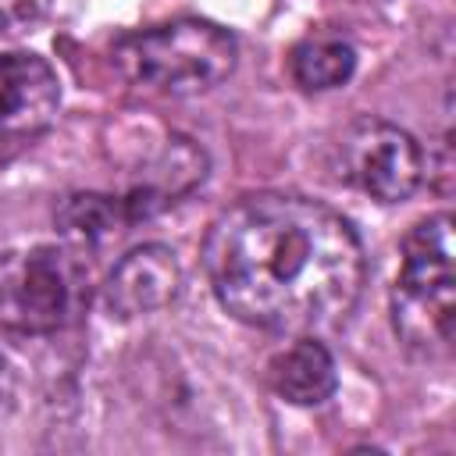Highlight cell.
<instances>
[{
  "mask_svg": "<svg viewBox=\"0 0 456 456\" xmlns=\"http://www.w3.org/2000/svg\"><path fill=\"white\" fill-rule=\"evenodd\" d=\"M57 228L82 246H103L135 228L121 192H71L57 207Z\"/></svg>",
  "mask_w": 456,
  "mask_h": 456,
  "instance_id": "cell-11",
  "label": "cell"
},
{
  "mask_svg": "<svg viewBox=\"0 0 456 456\" xmlns=\"http://www.w3.org/2000/svg\"><path fill=\"white\" fill-rule=\"evenodd\" d=\"M289 71L292 82L306 93H331L346 86L356 71V46L349 36L331 32V28H314L306 32L292 53H289Z\"/></svg>",
  "mask_w": 456,
  "mask_h": 456,
  "instance_id": "cell-10",
  "label": "cell"
},
{
  "mask_svg": "<svg viewBox=\"0 0 456 456\" xmlns=\"http://www.w3.org/2000/svg\"><path fill=\"white\" fill-rule=\"evenodd\" d=\"M50 0H0V36L28 32L36 21H43Z\"/></svg>",
  "mask_w": 456,
  "mask_h": 456,
  "instance_id": "cell-12",
  "label": "cell"
},
{
  "mask_svg": "<svg viewBox=\"0 0 456 456\" xmlns=\"http://www.w3.org/2000/svg\"><path fill=\"white\" fill-rule=\"evenodd\" d=\"M203 271L235 321L296 338L349 321L363 296L367 253L356 228L328 203L253 192L210 224Z\"/></svg>",
  "mask_w": 456,
  "mask_h": 456,
  "instance_id": "cell-1",
  "label": "cell"
},
{
  "mask_svg": "<svg viewBox=\"0 0 456 456\" xmlns=\"http://www.w3.org/2000/svg\"><path fill=\"white\" fill-rule=\"evenodd\" d=\"M267 385L278 399L292 406H321L338 388V370L331 349L317 335H296V342L271 356Z\"/></svg>",
  "mask_w": 456,
  "mask_h": 456,
  "instance_id": "cell-9",
  "label": "cell"
},
{
  "mask_svg": "<svg viewBox=\"0 0 456 456\" xmlns=\"http://www.w3.org/2000/svg\"><path fill=\"white\" fill-rule=\"evenodd\" d=\"M363 4H381V0H363Z\"/></svg>",
  "mask_w": 456,
  "mask_h": 456,
  "instance_id": "cell-14",
  "label": "cell"
},
{
  "mask_svg": "<svg viewBox=\"0 0 456 456\" xmlns=\"http://www.w3.org/2000/svg\"><path fill=\"white\" fill-rule=\"evenodd\" d=\"M61 107V78L39 53H0V135H36Z\"/></svg>",
  "mask_w": 456,
  "mask_h": 456,
  "instance_id": "cell-7",
  "label": "cell"
},
{
  "mask_svg": "<svg viewBox=\"0 0 456 456\" xmlns=\"http://www.w3.org/2000/svg\"><path fill=\"white\" fill-rule=\"evenodd\" d=\"M338 175L378 203H403L424 182L420 142L381 118H356L342 128L338 142Z\"/></svg>",
  "mask_w": 456,
  "mask_h": 456,
  "instance_id": "cell-5",
  "label": "cell"
},
{
  "mask_svg": "<svg viewBox=\"0 0 456 456\" xmlns=\"http://www.w3.org/2000/svg\"><path fill=\"white\" fill-rule=\"evenodd\" d=\"M89 303V271L68 246H32L0 271V328L46 338L78 321Z\"/></svg>",
  "mask_w": 456,
  "mask_h": 456,
  "instance_id": "cell-4",
  "label": "cell"
},
{
  "mask_svg": "<svg viewBox=\"0 0 456 456\" xmlns=\"http://www.w3.org/2000/svg\"><path fill=\"white\" fill-rule=\"evenodd\" d=\"M114 68L160 96H196L217 89L239 64L235 36L207 18H175L128 32L110 50Z\"/></svg>",
  "mask_w": 456,
  "mask_h": 456,
  "instance_id": "cell-3",
  "label": "cell"
},
{
  "mask_svg": "<svg viewBox=\"0 0 456 456\" xmlns=\"http://www.w3.org/2000/svg\"><path fill=\"white\" fill-rule=\"evenodd\" d=\"M11 392H14V381H11V367H7V360L0 356V417H4V410L11 406Z\"/></svg>",
  "mask_w": 456,
  "mask_h": 456,
  "instance_id": "cell-13",
  "label": "cell"
},
{
  "mask_svg": "<svg viewBox=\"0 0 456 456\" xmlns=\"http://www.w3.org/2000/svg\"><path fill=\"white\" fill-rule=\"evenodd\" d=\"M456 249L449 210L417 221L399 246L392 328L420 360H445L456 335Z\"/></svg>",
  "mask_w": 456,
  "mask_h": 456,
  "instance_id": "cell-2",
  "label": "cell"
},
{
  "mask_svg": "<svg viewBox=\"0 0 456 456\" xmlns=\"http://www.w3.org/2000/svg\"><path fill=\"white\" fill-rule=\"evenodd\" d=\"M207 167H210V160H207V150L200 142H192L185 135H167L160 142V150L146 160L139 182H132L121 192L135 224L157 217L160 210H167L171 203L189 196L196 185H203Z\"/></svg>",
  "mask_w": 456,
  "mask_h": 456,
  "instance_id": "cell-8",
  "label": "cell"
},
{
  "mask_svg": "<svg viewBox=\"0 0 456 456\" xmlns=\"http://www.w3.org/2000/svg\"><path fill=\"white\" fill-rule=\"evenodd\" d=\"M182 292V264L171 246L142 242L128 249L100 285V303L114 321H135L171 306Z\"/></svg>",
  "mask_w": 456,
  "mask_h": 456,
  "instance_id": "cell-6",
  "label": "cell"
}]
</instances>
